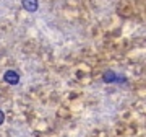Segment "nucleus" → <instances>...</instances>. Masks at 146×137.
<instances>
[]
</instances>
